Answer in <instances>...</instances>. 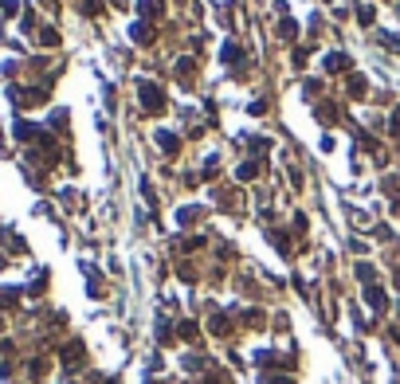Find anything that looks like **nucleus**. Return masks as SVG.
<instances>
[{"mask_svg":"<svg viewBox=\"0 0 400 384\" xmlns=\"http://www.w3.org/2000/svg\"><path fill=\"white\" fill-rule=\"evenodd\" d=\"M141 102L149 106V114H161V110H165V98H161V90H153V87H146V90H141Z\"/></svg>","mask_w":400,"mask_h":384,"instance_id":"nucleus-1","label":"nucleus"},{"mask_svg":"<svg viewBox=\"0 0 400 384\" xmlns=\"http://www.w3.org/2000/svg\"><path fill=\"white\" fill-rule=\"evenodd\" d=\"M365 298H369V306H373V310H377V314L385 310V294H381L377 286H369V290H365Z\"/></svg>","mask_w":400,"mask_h":384,"instance_id":"nucleus-2","label":"nucleus"},{"mask_svg":"<svg viewBox=\"0 0 400 384\" xmlns=\"http://www.w3.org/2000/svg\"><path fill=\"white\" fill-rule=\"evenodd\" d=\"M251 177H259V161H243L239 165V180H251Z\"/></svg>","mask_w":400,"mask_h":384,"instance_id":"nucleus-3","label":"nucleus"},{"mask_svg":"<svg viewBox=\"0 0 400 384\" xmlns=\"http://www.w3.org/2000/svg\"><path fill=\"white\" fill-rule=\"evenodd\" d=\"M157 141H161V149H165V153H177V137H173V133H161Z\"/></svg>","mask_w":400,"mask_h":384,"instance_id":"nucleus-4","label":"nucleus"},{"mask_svg":"<svg viewBox=\"0 0 400 384\" xmlns=\"http://www.w3.org/2000/svg\"><path fill=\"white\" fill-rule=\"evenodd\" d=\"M141 12H161V0H141Z\"/></svg>","mask_w":400,"mask_h":384,"instance_id":"nucleus-5","label":"nucleus"},{"mask_svg":"<svg viewBox=\"0 0 400 384\" xmlns=\"http://www.w3.org/2000/svg\"><path fill=\"white\" fill-rule=\"evenodd\" d=\"M180 337H196V325L193 322H180Z\"/></svg>","mask_w":400,"mask_h":384,"instance_id":"nucleus-6","label":"nucleus"},{"mask_svg":"<svg viewBox=\"0 0 400 384\" xmlns=\"http://www.w3.org/2000/svg\"><path fill=\"white\" fill-rule=\"evenodd\" d=\"M271 384H290V380H286V376H282V380H271Z\"/></svg>","mask_w":400,"mask_h":384,"instance_id":"nucleus-7","label":"nucleus"}]
</instances>
